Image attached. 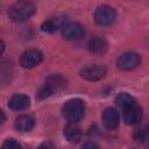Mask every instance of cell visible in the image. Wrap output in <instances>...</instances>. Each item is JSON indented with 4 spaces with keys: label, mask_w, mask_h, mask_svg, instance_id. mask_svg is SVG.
<instances>
[{
    "label": "cell",
    "mask_w": 149,
    "mask_h": 149,
    "mask_svg": "<svg viewBox=\"0 0 149 149\" xmlns=\"http://www.w3.org/2000/svg\"><path fill=\"white\" fill-rule=\"evenodd\" d=\"M36 12V6L34 2L28 0H22L13 3L9 7L8 16L14 22H23L31 17Z\"/></svg>",
    "instance_id": "cell-1"
},
{
    "label": "cell",
    "mask_w": 149,
    "mask_h": 149,
    "mask_svg": "<svg viewBox=\"0 0 149 149\" xmlns=\"http://www.w3.org/2000/svg\"><path fill=\"white\" fill-rule=\"evenodd\" d=\"M66 84H68V80L62 74H58V73L50 74L47 78L44 86L38 91L37 98L38 99H44L47 97H50L54 93L61 92L66 87Z\"/></svg>",
    "instance_id": "cell-2"
},
{
    "label": "cell",
    "mask_w": 149,
    "mask_h": 149,
    "mask_svg": "<svg viewBox=\"0 0 149 149\" xmlns=\"http://www.w3.org/2000/svg\"><path fill=\"white\" fill-rule=\"evenodd\" d=\"M63 116L69 122H78L84 118L85 114V104L81 99H70L62 107Z\"/></svg>",
    "instance_id": "cell-3"
},
{
    "label": "cell",
    "mask_w": 149,
    "mask_h": 149,
    "mask_svg": "<svg viewBox=\"0 0 149 149\" xmlns=\"http://www.w3.org/2000/svg\"><path fill=\"white\" fill-rule=\"evenodd\" d=\"M115 19H116V12L113 7L108 5L99 6L94 12V21L99 26L102 27L111 26L114 23Z\"/></svg>",
    "instance_id": "cell-4"
},
{
    "label": "cell",
    "mask_w": 149,
    "mask_h": 149,
    "mask_svg": "<svg viewBox=\"0 0 149 149\" xmlns=\"http://www.w3.org/2000/svg\"><path fill=\"white\" fill-rule=\"evenodd\" d=\"M140 64H141V56L136 52H133V51H128V52L122 54L116 61L118 68L121 70H125V71L134 70Z\"/></svg>",
    "instance_id": "cell-5"
},
{
    "label": "cell",
    "mask_w": 149,
    "mask_h": 149,
    "mask_svg": "<svg viewBox=\"0 0 149 149\" xmlns=\"http://www.w3.org/2000/svg\"><path fill=\"white\" fill-rule=\"evenodd\" d=\"M43 61V54L37 49H28L20 57V65L24 69H31Z\"/></svg>",
    "instance_id": "cell-6"
},
{
    "label": "cell",
    "mask_w": 149,
    "mask_h": 149,
    "mask_svg": "<svg viewBox=\"0 0 149 149\" xmlns=\"http://www.w3.org/2000/svg\"><path fill=\"white\" fill-rule=\"evenodd\" d=\"M62 35L64 38L70 41H77L84 37L85 35V28L83 24L78 22H69L63 24L62 27Z\"/></svg>",
    "instance_id": "cell-7"
},
{
    "label": "cell",
    "mask_w": 149,
    "mask_h": 149,
    "mask_svg": "<svg viewBox=\"0 0 149 149\" xmlns=\"http://www.w3.org/2000/svg\"><path fill=\"white\" fill-rule=\"evenodd\" d=\"M105 74H106V68L104 65H99V64L86 66L80 71V76L88 81L100 80L105 77Z\"/></svg>",
    "instance_id": "cell-8"
},
{
    "label": "cell",
    "mask_w": 149,
    "mask_h": 149,
    "mask_svg": "<svg viewBox=\"0 0 149 149\" xmlns=\"http://www.w3.org/2000/svg\"><path fill=\"white\" fill-rule=\"evenodd\" d=\"M123 121L126 125H136L142 120V108L136 104L122 111Z\"/></svg>",
    "instance_id": "cell-9"
},
{
    "label": "cell",
    "mask_w": 149,
    "mask_h": 149,
    "mask_svg": "<svg viewBox=\"0 0 149 149\" xmlns=\"http://www.w3.org/2000/svg\"><path fill=\"white\" fill-rule=\"evenodd\" d=\"M102 122H104V126L107 128V129H114L119 126V122H120V114L119 112L113 108V107H107L104 112H102Z\"/></svg>",
    "instance_id": "cell-10"
},
{
    "label": "cell",
    "mask_w": 149,
    "mask_h": 149,
    "mask_svg": "<svg viewBox=\"0 0 149 149\" xmlns=\"http://www.w3.org/2000/svg\"><path fill=\"white\" fill-rule=\"evenodd\" d=\"M30 106V98L27 94H14L8 100V107L13 111H23Z\"/></svg>",
    "instance_id": "cell-11"
},
{
    "label": "cell",
    "mask_w": 149,
    "mask_h": 149,
    "mask_svg": "<svg viewBox=\"0 0 149 149\" xmlns=\"http://www.w3.org/2000/svg\"><path fill=\"white\" fill-rule=\"evenodd\" d=\"M87 48L93 54H97V55H101V54H105L108 49V43L107 41L101 37V36H94L92 37L88 43H87Z\"/></svg>",
    "instance_id": "cell-12"
},
{
    "label": "cell",
    "mask_w": 149,
    "mask_h": 149,
    "mask_svg": "<svg viewBox=\"0 0 149 149\" xmlns=\"http://www.w3.org/2000/svg\"><path fill=\"white\" fill-rule=\"evenodd\" d=\"M64 136L70 143H77L81 139V128L76 122H69L64 127Z\"/></svg>",
    "instance_id": "cell-13"
},
{
    "label": "cell",
    "mask_w": 149,
    "mask_h": 149,
    "mask_svg": "<svg viewBox=\"0 0 149 149\" xmlns=\"http://www.w3.org/2000/svg\"><path fill=\"white\" fill-rule=\"evenodd\" d=\"M34 127H35V119L31 115L23 114V115L17 116L15 120V128L19 132L27 133V132L33 130Z\"/></svg>",
    "instance_id": "cell-14"
},
{
    "label": "cell",
    "mask_w": 149,
    "mask_h": 149,
    "mask_svg": "<svg viewBox=\"0 0 149 149\" xmlns=\"http://www.w3.org/2000/svg\"><path fill=\"white\" fill-rule=\"evenodd\" d=\"M61 27H63V20L61 17H51V19H49L42 23L41 30L43 33L51 34V33H55Z\"/></svg>",
    "instance_id": "cell-15"
},
{
    "label": "cell",
    "mask_w": 149,
    "mask_h": 149,
    "mask_svg": "<svg viewBox=\"0 0 149 149\" xmlns=\"http://www.w3.org/2000/svg\"><path fill=\"white\" fill-rule=\"evenodd\" d=\"M115 104H116L118 107H120V108L123 111V109L130 107L132 105L136 104V100H135V98H134L133 95H130L129 93L123 92V93H120V94L115 98Z\"/></svg>",
    "instance_id": "cell-16"
},
{
    "label": "cell",
    "mask_w": 149,
    "mask_h": 149,
    "mask_svg": "<svg viewBox=\"0 0 149 149\" xmlns=\"http://www.w3.org/2000/svg\"><path fill=\"white\" fill-rule=\"evenodd\" d=\"M148 139V133L146 130V128H137L135 129L134 132V140L136 142H140V143H144Z\"/></svg>",
    "instance_id": "cell-17"
},
{
    "label": "cell",
    "mask_w": 149,
    "mask_h": 149,
    "mask_svg": "<svg viewBox=\"0 0 149 149\" xmlns=\"http://www.w3.org/2000/svg\"><path fill=\"white\" fill-rule=\"evenodd\" d=\"M1 149H21V144L13 139H8L3 142Z\"/></svg>",
    "instance_id": "cell-18"
},
{
    "label": "cell",
    "mask_w": 149,
    "mask_h": 149,
    "mask_svg": "<svg viewBox=\"0 0 149 149\" xmlns=\"http://www.w3.org/2000/svg\"><path fill=\"white\" fill-rule=\"evenodd\" d=\"M81 149H100V148H99V146H98L97 142H94V141H87V142H85L83 144Z\"/></svg>",
    "instance_id": "cell-19"
},
{
    "label": "cell",
    "mask_w": 149,
    "mask_h": 149,
    "mask_svg": "<svg viewBox=\"0 0 149 149\" xmlns=\"http://www.w3.org/2000/svg\"><path fill=\"white\" fill-rule=\"evenodd\" d=\"M37 149H55V146L51 142H43L42 144H40V147Z\"/></svg>",
    "instance_id": "cell-20"
},
{
    "label": "cell",
    "mask_w": 149,
    "mask_h": 149,
    "mask_svg": "<svg viewBox=\"0 0 149 149\" xmlns=\"http://www.w3.org/2000/svg\"><path fill=\"white\" fill-rule=\"evenodd\" d=\"M5 121H6V114H5V112H3L2 109H0V126H1Z\"/></svg>",
    "instance_id": "cell-21"
},
{
    "label": "cell",
    "mask_w": 149,
    "mask_h": 149,
    "mask_svg": "<svg viewBox=\"0 0 149 149\" xmlns=\"http://www.w3.org/2000/svg\"><path fill=\"white\" fill-rule=\"evenodd\" d=\"M3 50H5V43L0 40V56L2 55V52H3Z\"/></svg>",
    "instance_id": "cell-22"
},
{
    "label": "cell",
    "mask_w": 149,
    "mask_h": 149,
    "mask_svg": "<svg viewBox=\"0 0 149 149\" xmlns=\"http://www.w3.org/2000/svg\"><path fill=\"white\" fill-rule=\"evenodd\" d=\"M132 149H135V148H132Z\"/></svg>",
    "instance_id": "cell-23"
}]
</instances>
